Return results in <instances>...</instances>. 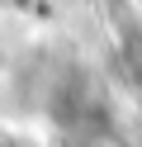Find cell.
I'll list each match as a JSON object with an SVG mask.
<instances>
[]
</instances>
